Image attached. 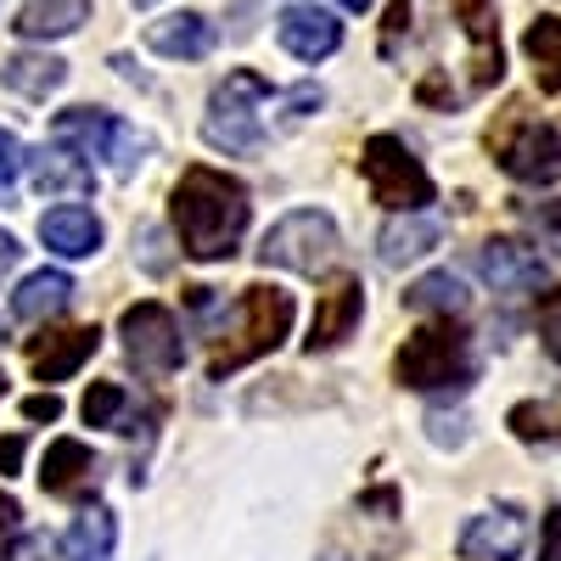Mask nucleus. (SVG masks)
Instances as JSON below:
<instances>
[{
	"label": "nucleus",
	"mask_w": 561,
	"mask_h": 561,
	"mask_svg": "<svg viewBox=\"0 0 561 561\" xmlns=\"http://www.w3.org/2000/svg\"><path fill=\"white\" fill-rule=\"evenodd\" d=\"M404 309H415V314H466L472 309V293H466V280L455 270H433L404 293Z\"/></svg>",
	"instance_id": "obj_24"
},
{
	"label": "nucleus",
	"mask_w": 561,
	"mask_h": 561,
	"mask_svg": "<svg viewBox=\"0 0 561 561\" xmlns=\"http://www.w3.org/2000/svg\"><path fill=\"white\" fill-rule=\"evenodd\" d=\"M539 337H545V354L561 365V287L545 293V304H539Z\"/></svg>",
	"instance_id": "obj_29"
},
{
	"label": "nucleus",
	"mask_w": 561,
	"mask_h": 561,
	"mask_svg": "<svg viewBox=\"0 0 561 561\" xmlns=\"http://www.w3.org/2000/svg\"><path fill=\"white\" fill-rule=\"evenodd\" d=\"M84 18H90V0H28L12 28H18L23 39H62V34H73Z\"/></svg>",
	"instance_id": "obj_23"
},
{
	"label": "nucleus",
	"mask_w": 561,
	"mask_h": 561,
	"mask_svg": "<svg viewBox=\"0 0 561 561\" xmlns=\"http://www.w3.org/2000/svg\"><path fill=\"white\" fill-rule=\"evenodd\" d=\"M293 314H298L293 293H280V287H248V293H242V304L230 309L219 343H214L208 377H214V382H225L230 370H242V365L264 359L270 348H280V337L293 332Z\"/></svg>",
	"instance_id": "obj_2"
},
{
	"label": "nucleus",
	"mask_w": 561,
	"mask_h": 561,
	"mask_svg": "<svg viewBox=\"0 0 561 561\" xmlns=\"http://www.w3.org/2000/svg\"><path fill=\"white\" fill-rule=\"evenodd\" d=\"M18 517H23L18 500H12V494H0V550H7V539L18 534Z\"/></svg>",
	"instance_id": "obj_36"
},
{
	"label": "nucleus",
	"mask_w": 561,
	"mask_h": 561,
	"mask_svg": "<svg viewBox=\"0 0 561 561\" xmlns=\"http://www.w3.org/2000/svg\"><path fill=\"white\" fill-rule=\"evenodd\" d=\"M528 545V517L517 505H494L483 517L460 528V556L466 561H517Z\"/></svg>",
	"instance_id": "obj_13"
},
{
	"label": "nucleus",
	"mask_w": 561,
	"mask_h": 561,
	"mask_svg": "<svg viewBox=\"0 0 561 561\" xmlns=\"http://www.w3.org/2000/svg\"><path fill=\"white\" fill-rule=\"evenodd\" d=\"M359 174L370 185V197L393 214H421L433 203V174L421 169V158L399 135H370L365 152H359Z\"/></svg>",
	"instance_id": "obj_6"
},
{
	"label": "nucleus",
	"mask_w": 561,
	"mask_h": 561,
	"mask_svg": "<svg viewBox=\"0 0 561 561\" xmlns=\"http://www.w3.org/2000/svg\"><path fill=\"white\" fill-rule=\"evenodd\" d=\"M23 415H28V421H57V415H62V399H57V393H34V399L23 404Z\"/></svg>",
	"instance_id": "obj_35"
},
{
	"label": "nucleus",
	"mask_w": 561,
	"mask_h": 561,
	"mask_svg": "<svg viewBox=\"0 0 561 561\" xmlns=\"http://www.w3.org/2000/svg\"><path fill=\"white\" fill-rule=\"evenodd\" d=\"M478 275L489 280L494 293H505V298L539 293L545 280H550V270H545V259H539L534 248L505 242V237H494V242H483V248H478Z\"/></svg>",
	"instance_id": "obj_12"
},
{
	"label": "nucleus",
	"mask_w": 561,
	"mask_h": 561,
	"mask_svg": "<svg viewBox=\"0 0 561 561\" xmlns=\"http://www.w3.org/2000/svg\"><path fill=\"white\" fill-rule=\"evenodd\" d=\"M68 304H73V275H62V270H39L12 293V314L18 320H51Z\"/></svg>",
	"instance_id": "obj_22"
},
{
	"label": "nucleus",
	"mask_w": 561,
	"mask_h": 561,
	"mask_svg": "<svg viewBox=\"0 0 561 561\" xmlns=\"http://www.w3.org/2000/svg\"><path fill=\"white\" fill-rule=\"evenodd\" d=\"M0 393H7V370H0Z\"/></svg>",
	"instance_id": "obj_38"
},
{
	"label": "nucleus",
	"mask_w": 561,
	"mask_h": 561,
	"mask_svg": "<svg viewBox=\"0 0 561 561\" xmlns=\"http://www.w3.org/2000/svg\"><path fill=\"white\" fill-rule=\"evenodd\" d=\"M393 370H399L404 388L438 393V388H466V382H472L478 359H472V348H466V332H455V325H427V332L404 337Z\"/></svg>",
	"instance_id": "obj_4"
},
{
	"label": "nucleus",
	"mask_w": 561,
	"mask_h": 561,
	"mask_svg": "<svg viewBox=\"0 0 561 561\" xmlns=\"http://www.w3.org/2000/svg\"><path fill=\"white\" fill-rule=\"evenodd\" d=\"M523 51L534 57L539 90H561V18H534L523 34Z\"/></svg>",
	"instance_id": "obj_26"
},
{
	"label": "nucleus",
	"mask_w": 561,
	"mask_h": 561,
	"mask_svg": "<svg viewBox=\"0 0 561 561\" xmlns=\"http://www.w3.org/2000/svg\"><path fill=\"white\" fill-rule=\"evenodd\" d=\"M259 102H270V79L253 68H230L214 96H208V118H203V140L225 158H253L264 147V124H259Z\"/></svg>",
	"instance_id": "obj_3"
},
{
	"label": "nucleus",
	"mask_w": 561,
	"mask_h": 561,
	"mask_svg": "<svg viewBox=\"0 0 561 561\" xmlns=\"http://www.w3.org/2000/svg\"><path fill=\"white\" fill-rule=\"evenodd\" d=\"M359 314H365L359 275H332V287H325L320 304H314V325H309L304 348H309V354H332V348L354 332V325H359Z\"/></svg>",
	"instance_id": "obj_11"
},
{
	"label": "nucleus",
	"mask_w": 561,
	"mask_h": 561,
	"mask_svg": "<svg viewBox=\"0 0 561 561\" xmlns=\"http://www.w3.org/2000/svg\"><path fill=\"white\" fill-rule=\"evenodd\" d=\"M410 28V0H393L388 7V28H382V57H399V34Z\"/></svg>",
	"instance_id": "obj_31"
},
{
	"label": "nucleus",
	"mask_w": 561,
	"mask_h": 561,
	"mask_svg": "<svg viewBox=\"0 0 561 561\" xmlns=\"http://www.w3.org/2000/svg\"><path fill=\"white\" fill-rule=\"evenodd\" d=\"M39 242L51 253H62V259H90L102 248V219L90 208H79V203H62V208H51L39 219Z\"/></svg>",
	"instance_id": "obj_18"
},
{
	"label": "nucleus",
	"mask_w": 561,
	"mask_h": 561,
	"mask_svg": "<svg viewBox=\"0 0 561 561\" xmlns=\"http://www.w3.org/2000/svg\"><path fill=\"white\" fill-rule=\"evenodd\" d=\"M18 169H23V147H18V135H12V129H0V203L12 197Z\"/></svg>",
	"instance_id": "obj_30"
},
{
	"label": "nucleus",
	"mask_w": 561,
	"mask_h": 561,
	"mask_svg": "<svg viewBox=\"0 0 561 561\" xmlns=\"http://www.w3.org/2000/svg\"><path fill=\"white\" fill-rule=\"evenodd\" d=\"M18 259H23V248H18V237H7V230H0V280H7V275L18 270Z\"/></svg>",
	"instance_id": "obj_37"
},
{
	"label": "nucleus",
	"mask_w": 561,
	"mask_h": 561,
	"mask_svg": "<svg viewBox=\"0 0 561 561\" xmlns=\"http://www.w3.org/2000/svg\"><path fill=\"white\" fill-rule=\"evenodd\" d=\"M147 45L169 62H203L214 51V23L203 12H169L147 28Z\"/></svg>",
	"instance_id": "obj_17"
},
{
	"label": "nucleus",
	"mask_w": 561,
	"mask_h": 561,
	"mask_svg": "<svg viewBox=\"0 0 561 561\" xmlns=\"http://www.w3.org/2000/svg\"><path fill=\"white\" fill-rule=\"evenodd\" d=\"M124 404H129V393L118 388V382H96L84 393V427H118V415H124Z\"/></svg>",
	"instance_id": "obj_28"
},
{
	"label": "nucleus",
	"mask_w": 561,
	"mask_h": 561,
	"mask_svg": "<svg viewBox=\"0 0 561 561\" xmlns=\"http://www.w3.org/2000/svg\"><path fill=\"white\" fill-rule=\"evenodd\" d=\"M28 174H34V192L39 197H90L96 192V169L84 163V152H73V147H39L34 158H28Z\"/></svg>",
	"instance_id": "obj_16"
},
{
	"label": "nucleus",
	"mask_w": 561,
	"mask_h": 561,
	"mask_svg": "<svg viewBox=\"0 0 561 561\" xmlns=\"http://www.w3.org/2000/svg\"><path fill=\"white\" fill-rule=\"evenodd\" d=\"M124 332V354L135 370H147V377H174V370L185 365V343H180V325L163 304H135L124 309L118 320Z\"/></svg>",
	"instance_id": "obj_9"
},
{
	"label": "nucleus",
	"mask_w": 561,
	"mask_h": 561,
	"mask_svg": "<svg viewBox=\"0 0 561 561\" xmlns=\"http://www.w3.org/2000/svg\"><path fill=\"white\" fill-rule=\"evenodd\" d=\"M23 449H28V438H23V433H12V438H0V478H12L18 466H23Z\"/></svg>",
	"instance_id": "obj_34"
},
{
	"label": "nucleus",
	"mask_w": 561,
	"mask_h": 561,
	"mask_svg": "<svg viewBox=\"0 0 561 561\" xmlns=\"http://www.w3.org/2000/svg\"><path fill=\"white\" fill-rule=\"evenodd\" d=\"M0 79H7V90H18L23 102H45V96H57L62 79H68V62L51 57V51H18L0 62Z\"/></svg>",
	"instance_id": "obj_20"
},
{
	"label": "nucleus",
	"mask_w": 561,
	"mask_h": 561,
	"mask_svg": "<svg viewBox=\"0 0 561 561\" xmlns=\"http://www.w3.org/2000/svg\"><path fill=\"white\" fill-rule=\"evenodd\" d=\"M102 348V332L96 325H68V332H39V337H28L23 343V354H28V365H34V377L39 382H68L73 370Z\"/></svg>",
	"instance_id": "obj_14"
},
{
	"label": "nucleus",
	"mask_w": 561,
	"mask_h": 561,
	"mask_svg": "<svg viewBox=\"0 0 561 561\" xmlns=\"http://www.w3.org/2000/svg\"><path fill=\"white\" fill-rule=\"evenodd\" d=\"M39 483H45V494H57V500L84 494L90 483H96V455H90V444H79V438H57L51 449H45Z\"/></svg>",
	"instance_id": "obj_19"
},
{
	"label": "nucleus",
	"mask_w": 561,
	"mask_h": 561,
	"mask_svg": "<svg viewBox=\"0 0 561 561\" xmlns=\"http://www.w3.org/2000/svg\"><path fill=\"white\" fill-rule=\"evenodd\" d=\"M135 7H152V0H135Z\"/></svg>",
	"instance_id": "obj_39"
},
{
	"label": "nucleus",
	"mask_w": 561,
	"mask_h": 561,
	"mask_svg": "<svg viewBox=\"0 0 561 561\" xmlns=\"http://www.w3.org/2000/svg\"><path fill=\"white\" fill-rule=\"evenodd\" d=\"M343 237H337V225L332 214H320V208H298L287 219H275L264 230V242H259V264L264 270H298V275H320L325 264L337 259Z\"/></svg>",
	"instance_id": "obj_7"
},
{
	"label": "nucleus",
	"mask_w": 561,
	"mask_h": 561,
	"mask_svg": "<svg viewBox=\"0 0 561 561\" xmlns=\"http://www.w3.org/2000/svg\"><path fill=\"white\" fill-rule=\"evenodd\" d=\"M489 152H494V163L511 180H550V174H561V135L545 118H534L523 102L505 107L500 129H489Z\"/></svg>",
	"instance_id": "obj_8"
},
{
	"label": "nucleus",
	"mask_w": 561,
	"mask_h": 561,
	"mask_svg": "<svg viewBox=\"0 0 561 561\" xmlns=\"http://www.w3.org/2000/svg\"><path fill=\"white\" fill-rule=\"evenodd\" d=\"M511 433L517 438H561V393L556 399H539V404H517L511 410Z\"/></svg>",
	"instance_id": "obj_27"
},
{
	"label": "nucleus",
	"mask_w": 561,
	"mask_h": 561,
	"mask_svg": "<svg viewBox=\"0 0 561 561\" xmlns=\"http://www.w3.org/2000/svg\"><path fill=\"white\" fill-rule=\"evenodd\" d=\"M113 545H118L113 511L107 505H90V511H79V523L68 528L57 561H113Z\"/></svg>",
	"instance_id": "obj_21"
},
{
	"label": "nucleus",
	"mask_w": 561,
	"mask_h": 561,
	"mask_svg": "<svg viewBox=\"0 0 561 561\" xmlns=\"http://www.w3.org/2000/svg\"><path fill=\"white\" fill-rule=\"evenodd\" d=\"M248 185L237 174H219L208 163L197 169H185L180 185H174V197H169V219H174V237L180 248L192 253L197 264H214V259H230L242 242V230H248Z\"/></svg>",
	"instance_id": "obj_1"
},
{
	"label": "nucleus",
	"mask_w": 561,
	"mask_h": 561,
	"mask_svg": "<svg viewBox=\"0 0 561 561\" xmlns=\"http://www.w3.org/2000/svg\"><path fill=\"white\" fill-rule=\"evenodd\" d=\"M539 561H561V505L545 517V534H539Z\"/></svg>",
	"instance_id": "obj_33"
},
{
	"label": "nucleus",
	"mask_w": 561,
	"mask_h": 561,
	"mask_svg": "<svg viewBox=\"0 0 561 561\" xmlns=\"http://www.w3.org/2000/svg\"><path fill=\"white\" fill-rule=\"evenodd\" d=\"M275 39L287 45L298 62H325L343 45V23L325 7H287L275 18Z\"/></svg>",
	"instance_id": "obj_15"
},
{
	"label": "nucleus",
	"mask_w": 561,
	"mask_h": 561,
	"mask_svg": "<svg viewBox=\"0 0 561 561\" xmlns=\"http://www.w3.org/2000/svg\"><path fill=\"white\" fill-rule=\"evenodd\" d=\"M51 135L62 140V147L84 152V158H107L118 180H129L140 163H147V152H152V140L140 135L135 124L113 118L107 107H68V113H57Z\"/></svg>",
	"instance_id": "obj_5"
},
{
	"label": "nucleus",
	"mask_w": 561,
	"mask_h": 561,
	"mask_svg": "<svg viewBox=\"0 0 561 561\" xmlns=\"http://www.w3.org/2000/svg\"><path fill=\"white\" fill-rule=\"evenodd\" d=\"M449 12L460 18V34L472 45V96L500 84L505 51H500V23H494V0H449Z\"/></svg>",
	"instance_id": "obj_10"
},
{
	"label": "nucleus",
	"mask_w": 561,
	"mask_h": 561,
	"mask_svg": "<svg viewBox=\"0 0 561 561\" xmlns=\"http://www.w3.org/2000/svg\"><path fill=\"white\" fill-rule=\"evenodd\" d=\"M534 225H539V237L561 253V197L556 203H539V214H534Z\"/></svg>",
	"instance_id": "obj_32"
},
{
	"label": "nucleus",
	"mask_w": 561,
	"mask_h": 561,
	"mask_svg": "<svg viewBox=\"0 0 561 561\" xmlns=\"http://www.w3.org/2000/svg\"><path fill=\"white\" fill-rule=\"evenodd\" d=\"M438 242H444V225H438V219H404V214H399V219L382 230L377 248H382V264L399 270V264H410V259H421V253H433Z\"/></svg>",
	"instance_id": "obj_25"
}]
</instances>
